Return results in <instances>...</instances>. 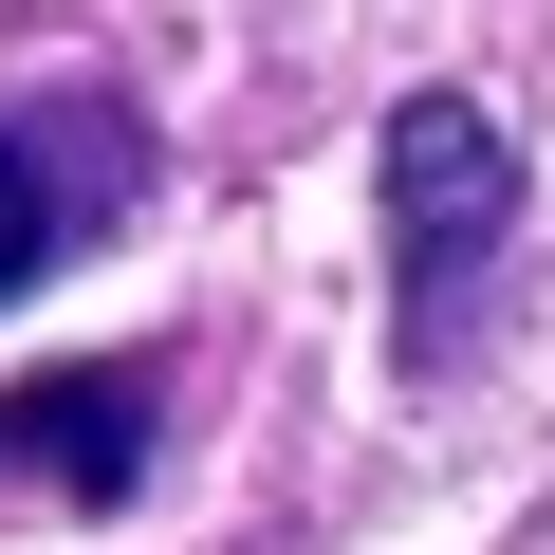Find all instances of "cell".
Masks as SVG:
<instances>
[{
	"label": "cell",
	"instance_id": "6da1fadb",
	"mask_svg": "<svg viewBox=\"0 0 555 555\" xmlns=\"http://www.w3.org/2000/svg\"><path fill=\"white\" fill-rule=\"evenodd\" d=\"M500 241H518V130L481 93H408L389 112V334H408V371L463 352Z\"/></svg>",
	"mask_w": 555,
	"mask_h": 555
},
{
	"label": "cell",
	"instance_id": "7a4b0ae2",
	"mask_svg": "<svg viewBox=\"0 0 555 555\" xmlns=\"http://www.w3.org/2000/svg\"><path fill=\"white\" fill-rule=\"evenodd\" d=\"M130 204H149V112H130L112 75L0 93V315H20L56 259H93Z\"/></svg>",
	"mask_w": 555,
	"mask_h": 555
},
{
	"label": "cell",
	"instance_id": "3957f363",
	"mask_svg": "<svg viewBox=\"0 0 555 555\" xmlns=\"http://www.w3.org/2000/svg\"><path fill=\"white\" fill-rule=\"evenodd\" d=\"M149 444H167V352H93V371L0 389V481H56L75 518L149 500Z\"/></svg>",
	"mask_w": 555,
	"mask_h": 555
}]
</instances>
